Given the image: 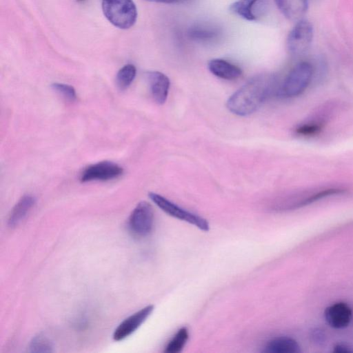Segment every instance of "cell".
I'll list each match as a JSON object with an SVG mask.
<instances>
[{
	"label": "cell",
	"mask_w": 353,
	"mask_h": 353,
	"mask_svg": "<svg viewBox=\"0 0 353 353\" xmlns=\"http://www.w3.org/2000/svg\"><path fill=\"white\" fill-rule=\"evenodd\" d=\"M276 76L261 73L249 79L227 101L228 109L234 114L247 116L256 112L279 90Z\"/></svg>",
	"instance_id": "1"
},
{
	"label": "cell",
	"mask_w": 353,
	"mask_h": 353,
	"mask_svg": "<svg viewBox=\"0 0 353 353\" xmlns=\"http://www.w3.org/2000/svg\"><path fill=\"white\" fill-rule=\"evenodd\" d=\"M314 73L312 65L303 61L297 63L279 86L277 94L285 98L295 97L308 87Z\"/></svg>",
	"instance_id": "2"
},
{
	"label": "cell",
	"mask_w": 353,
	"mask_h": 353,
	"mask_svg": "<svg viewBox=\"0 0 353 353\" xmlns=\"http://www.w3.org/2000/svg\"><path fill=\"white\" fill-rule=\"evenodd\" d=\"M102 10L106 19L120 29H128L137 21V10L132 0H102Z\"/></svg>",
	"instance_id": "3"
},
{
	"label": "cell",
	"mask_w": 353,
	"mask_h": 353,
	"mask_svg": "<svg viewBox=\"0 0 353 353\" xmlns=\"http://www.w3.org/2000/svg\"><path fill=\"white\" fill-rule=\"evenodd\" d=\"M148 196L160 209L168 215L188 222L197 227L201 230L205 232L209 230V223L203 217L185 210L159 194L150 192Z\"/></svg>",
	"instance_id": "4"
},
{
	"label": "cell",
	"mask_w": 353,
	"mask_h": 353,
	"mask_svg": "<svg viewBox=\"0 0 353 353\" xmlns=\"http://www.w3.org/2000/svg\"><path fill=\"white\" fill-rule=\"evenodd\" d=\"M313 38V27L310 21L301 19L292 28L287 37V48L294 56L303 54Z\"/></svg>",
	"instance_id": "5"
},
{
	"label": "cell",
	"mask_w": 353,
	"mask_h": 353,
	"mask_svg": "<svg viewBox=\"0 0 353 353\" xmlns=\"http://www.w3.org/2000/svg\"><path fill=\"white\" fill-rule=\"evenodd\" d=\"M154 212L151 205L141 201L132 212L128 221L131 232L139 236L148 235L152 230Z\"/></svg>",
	"instance_id": "6"
},
{
	"label": "cell",
	"mask_w": 353,
	"mask_h": 353,
	"mask_svg": "<svg viewBox=\"0 0 353 353\" xmlns=\"http://www.w3.org/2000/svg\"><path fill=\"white\" fill-rule=\"evenodd\" d=\"M123 172L122 167L108 161L98 162L87 167L82 172V183L93 181H109L120 176Z\"/></svg>",
	"instance_id": "7"
},
{
	"label": "cell",
	"mask_w": 353,
	"mask_h": 353,
	"mask_svg": "<svg viewBox=\"0 0 353 353\" xmlns=\"http://www.w3.org/2000/svg\"><path fill=\"white\" fill-rule=\"evenodd\" d=\"M153 310L154 306L149 305L126 318L114 330L113 339L119 341L130 336L146 320Z\"/></svg>",
	"instance_id": "8"
},
{
	"label": "cell",
	"mask_w": 353,
	"mask_h": 353,
	"mask_svg": "<svg viewBox=\"0 0 353 353\" xmlns=\"http://www.w3.org/2000/svg\"><path fill=\"white\" fill-rule=\"evenodd\" d=\"M266 8L264 0H238L230 5L229 10L248 21H256L263 15Z\"/></svg>",
	"instance_id": "9"
},
{
	"label": "cell",
	"mask_w": 353,
	"mask_h": 353,
	"mask_svg": "<svg viewBox=\"0 0 353 353\" xmlns=\"http://www.w3.org/2000/svg\"><path fill=\"white\" fill-rule=\"evenodd\" d=\"M352 312L347 304L335 303L325 310L324 317L327 324L335 329L347 327L351 321Z\"/></svg>",
	"instance_id": "10"
},
{
	"label": "cell",
	"mask_w": 353,
	"mask_h": 353,
	"mask_svg": "<svg viewBox=\"0 0 353 353\" xmlns=\"http://www.w3.org/2000/svg\"><path fill=\"white\" fill-rule=\"evenodd\" d=\"M152 98L158 104H163L168 98L170 82L169 78L159 71H150L146 74Z\"/></svg>",
	"instance_id": "11"
},
{
	"label": "cell",
	"mask_w": 353,
	"mask_h": 353,
	"mask_svg": "<svg viewBox=\"0 0 353 353\" xmlns=\"http://www.w3.org/2000/svg\"><path fill=\"white\" fill-rule=\"evenodd\" d=\"M208 67L212 74L223 79L234 80L242 74L239 66L222 59H211Z\"/></svg>",
	"instance_id": "12"
},
{
	"label": "cell",
	"mask_w": 353,
	"mask_h": 353,
	"mask_svg": "<svg viewBox=\"0 0 353 353\" xmlns=\"http://www.w3.org/2000/svg\"><path fill=\"white\" fill-rule=\"evenodd\" d=\"M281 12L291 21H299L307 9V0H274Z\"/></svg>",
	"instance_id": "13"
},
{
	"label": "cell",
	"mask_w": 353,
	"mask_h": 353,
	"mask_svg": "<svg viewBox=\"0 0 353 353\" xmlns=\"http://www.w3.org/2000/svg\"><path fill=\"white\" fill-rule=\"evenodd\" d=\"M35 203V199L30 194L24 195L12 208L8 218V225L14 227L19 224L28 214Z\"/></svg>",
	"instance_id": "14"
},
{
	"label": "cell",
	"mask_w": 353,
	"mask_h": 353,
	"mask_svg": "<svg viewBox=\"0 0 353 353\" xmlns=\"http://www.w3.org/2000/svg\"><path fill=\"white\" fill-rule=\"evenodd\" d=\"M268 353H299L300 347L297 342L290 337L279 336L270 341L265 347Z\"/></svg>",
	"instance_id": "15"
},
{
	"label": "cell",
	"mask_w": 353,
	"mask_h": 353,
	"mask_svg": "<svg viewBox=\"0 0 353 353\" xmlns=\"http://www.w3.org/2000/svg\"><path fill=\"white\" fill-rule=\"evenodd\" d=\"M137 74V69L132 64H126L117 72L116 83L120 90H125L134 81Z\"/></svg>",
	"instance_id": "16"
},
{
	"label": "cell",
	"mask_w": 353,
	"mask_h": 353,
	"mask_svg": "<svg viewBox=\"0 0 353 353\" xmlns=\"http://www.w3.org/2000/svg\"><path fill=\"white\" fill-rule=\"evenodd\" d=\"M188 339V330L186 327L180 328L165 347L166 353H178L182 350Z\"/></svg>",
	"instance_id": "17"
},
{
	"label": "cell",
	"mask_w": 353,
	"mask_h": 353,
	"mask_svg": "<svg viewBox=\"0 0 353 353\" xmlns=\"http://www.w3.org/2000/svg\"><path fill=\"white\" fill-rule=\"evenodd\" d=\"M217 31L206 27H195L189 31V37L198 41H207L212 40L217 36Z\"/></svg>",
	"instance_id": "18"
},
{
	"label": "cell",
	"mask_w": 353,
	"mask_h": 353,
	"mask_svg": "<svg viewBox=\"0 0 353 353\" xmlns=\"http://www.w3.org/2000/svg\"><path fill=\"white\" fill-rule=\"evenodd\" d=\"M52 348L51 341L43 335L34 336L30 342V349L34 352H52Z\"/></svg>",
	"instance_id": "19"
},
{
	"label": "cell",
	"mask_w": 353,
	"mask_h": 353,
	"mask_svg": "<svg viewBox=\"0 0 353 353\" xmlns=\"http://www.w3.org/2000/svg\"><path fill=\"white\" fill-rule=\"evenodd\" d=\"M52 88L63 98L69 101H74L77 99L75 89L70 85L54 83L51 85Z\"/></svg>",
	"instance_id": "20"
},
{
	"label": "cell",
	"mask_w": 353,
	"mask_h": 353,
	"mask_svg": "<svg viewBox=\"0 0 353 353\" xmlns=\"http://www.w3.org/2000/svg\"><path fill=\"white\" fill-rule=\"evenodd\" d=\"M321 128V124L316 123H304L296 129V132L302 136H310L317 134Z\"/></svg>",
	"instance_id": "21"
},
{
	"label": "cell",
	"mask_w": 353,
	"mask_h": 353,
	"mask_svg": "<svg viewBox=\"0 0 353 353\" xmlns=\"http://www.w3.org/2000/svg\"><path fill=\"white\" fill-rule=\"evenodd\" d=\"M333 352L337 353H347L352 352L353 351L344 344H337L334 347Z\"/></svg>",
	"instance_id": "22"
},
{
	"label": "cell",
	"mask_w": 353,
	"mask_h": 353,
	"mask_svg": "<svg viewBox=\"0 0 353 353\" xmlns=\"http://www.w3.org/2000/svg\"><path fill=\"white\" fill-rule=\"evenodd\" d=\"M145 1H150V2L173 4V3H183L188 0H145Z\"/></svg>",
	"instance_id": "23"
},
{
	"label": "cell",
	"mask_w": 353,
	"mask_h": 353,
	"mask_svg": "<svg viewBox=\"0 0 353 353\" xmlns=\"http://www.w3.org/2000/svg\"><path fill=\"white\" fill-rule=\"evenodd\" d=\"M77 1H83V0H77Z\"/></svg>",
	"instance_id": "24"
}]
</instances>
